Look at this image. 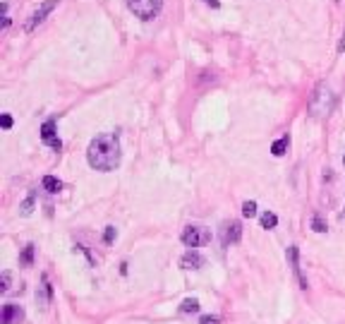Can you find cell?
I'll list each match as a JSON object with an SVG mask.
<instances>
[{
    "label": "cell",
    "mask_w": 345,
    "mask_h": 324,
    "mask_svg": "<svg viewBox=\"0 0 345 324\" xmlns=\"http://www.w3.org/2000/svg\"><path fill=\"white\" fill-rule=\"evenodd\" d=\"M10 284H12V274H10V271H3V276H0V291L3 293L10 291Z\"/></svg>",
    "instance_id": "21"
},
{
    "label": "cell",
    "mask_w": 345,
    "mask_h": 324,
    "mask_svg": "<svg viewBox=\"0 0 345 324\" xmlns=\"http://www.w3.org/2000/svg\"><path fill=\"white\" fill-rule=\"evenodd\" d=\"M204 257L196 252V250H187V252L180 257V267L182 269H189V271H196V269H202L204 267Z\"/></svg>",
    "instance_id": "11"
},
{
    "label": "cell",
    "mask_w": 345,
    "mask_h": 324,
    "mask_svg": "<svg viewBox=\"0 0 345 324\" xmlns=\"http://www.w3.org/2000/svg\"><path fill=\"white\" fill-rule=\"evenodd\" d=\"M199 324H220V317L218 315H204L199 319Z\"/></svg>",
    "instance_id": "23"
},
{
    "label": "cell",
    "mask_w": 345,
    "mask_h": 324,
    "mask_svg": "<svg viewBox=\"0 0 345 324\" xmlns=\"http://www.w3.org/2000/svg\"><path fill=\"white\" fill-rule=\"evenodd\" d=\"M43 190L51 192V195H55V192L63 190V182L58 180L55 175H46V178H43Z\"/></svg>",
    "instance_id": "13"
},
{
    "label": "cell",
    "mask_w": 345,
    "mask_h": 324,
    "mask_svg": "<svg viewBox=\"0 0 345 324\" xmlns=\"http://www.w3.org/2000/svg\"><path fill=\"white\" fill-rule=\"evenodd\" d=\"M312 230L314 233H326V223H324V219L319 216V214H314L312 216Z\"/></svg>",
    "instance_id": "18"
},
{
    "label": "cell",
    "mask_w": 345,
    "mask_h": 324,
    "mask_svg": "<svg viewBox=\"0 0 345 324\" xmlns=\"http://www.w3.org/2000/svg\"><path fill=\"white\" fill-rule=\"evenodd\" d=\"M199 308H202V305H199L196 298H185L180 305V312L182 315H189V312H199Z\"/></svg>",
    "instance_id": "16"
},
{
    "label": "cell",
    "mask_w": 345,
    "mask_h": 324,
    "mask_svg": "<svg viewBox=\"0 0 345 324\" xmlns=\"http://www.w3.org/2000/svg\"><path fill=\"white\" fill-rule=\"evenodd\" d=\"M259 223H261V228L271 230V228H276V226H278V216H276L274 212H264V214H261V219H259Z\"/></svg>",
    "instance_id": "14"
},
{
    "label": "cell",
    "mask_w": 345,
    "mask_h": 324,
    "mask_svg": "<svg viewBox=\"0 0 345 324\" xmlns=\"http://www.w3.org/2000/svg\"><path fill=\"white\" fill-rule=\"evenodd\" d=\"M127 8L134 17H139L141 22H149V19L161 15L163 0H127Z\"/></svg>",
    "instance_id": "4"
},
{
    "label": "cell",
    "mask_w": 345,
    "mask_h": 324,
    "mask_svg": "<svg viewBox=\"0 0 345 324\" xmlns=\"http://www.w3.org/2000/svg\"><path fill=\"white\" fill-rule=\"evenodd\" d=\"M340 219H345V209H343V212H340Z\"/></svg>",
    "instance_id": "27"
},
{
    "label": "cell",
    "mask_w": 345,
    "mask_h": 324,
    "mask_svg": "<svg viewBox=\"0 0 345 324\" xmlns=\"http://www.w3.org/2000/svg\"><path fill=\"white\" fill-rule=\"evenodd\" d=\"M204 3H206V5H211V8H218V5H220L218 0H204Z\"/></svg>",
    "instance_id": "25"
},
{
    "label": "cell",
    "mask_w": 345,
    "mask_h": 324,
    "mask_svg": "<svg viewBox=\"0 0 345 324\" xmlns=\"http://www.w3.org/2000/svg\"><path fill=\"white\" fill-rule=\"evenodd\" d=\"M285 257H288V262H290L292 274H295V279H298L300 288H302V291H307V288H309V281H307V276L302 274V267H300V250H298V245H290V247H288Z\"/></svg>",
    "instance_id": "6"
},
{
    "label": "cell",
    "mask_w": 345,
    "mask_h": 324,
    "mask_svg": "<svg viewBox=\"0 0 345 324\" xmlns=\"http://www.w3.org/2000/svg\"><path fill=\"white\" fill-rule=\"evenodd\" d=\"M19 264H22V267H32L34 264V245L32 243H29V245H24L22 254H19Z\"/></svg>",
    "instance_id": "15"
},
{
    "label": "cell",
    "mask_w": 345,
    "mask_h": 324,
    "mask_svg": "<svg viewBox=\"0 0 345 324\" xmlns=\"http://www.w3.org/2000/svg\"><path fill=\"white\" fill-rule=\"evenodd\" d=\"M180 240L182 245L189 247V250H196V247L206 245L209 240H211V230L204 228V226H199V223H189V226H185L180 233Z\"/></svg>",
    "instance_id": "3"
},
{
    "label": "cell",
    "mask_w": 345,
    "mask_h": 324,
    "mask_svg": "<svg viewBox=\"0 0 345 324\" xmlns=\"http://www.w3.org/2000/svg\"><path fill=\"white\" fill-rule=\"evenodd\" d=\"M51 298H53V286H51L48 276L43 274V276H41V286L36 288V303H39L41 308L46 310L48 305H51Z\"/></svg>",
    "instance_id": "10"
},
{
    "label": "cell",
    "mask_w": 345,
    "mask_h": 324,
    "mask_svg": "<svg viewBox=\"0 0 345 324\" xmlns=\"http://www.w3.org/2000/svg\"><path fill=\"white\" fill-rule=\"evenodd\" d=\"M77 250H79V252H82V254H84V257H86V262H89V267H94V257H91V252H89V250H86L84 245H79V243H77V245H75V252H77Z\"/></svg>",
    "instance_id": "22"
},
{
    "label": "cell",
    "mask_w": 345,
    "mask_h": 324,
    "mask_svg": "<svg viewBox=\"0 0 345 324\" xmlns=\"http://www.w3.org/2000/svg\"><path fill=\"white\" fill-rule=\"evenodd\" d=\"M120 158L122 151H120L118 134H96L86 147V164L101 173L115 171L120 166Z\"/></svg>",
    "instance_id": "1"
},
{
    "label": "cell",
    "mask_w": 345,
    "mask_h": 324,
    "mask_svg": "<svg viewBox=\"0 0 345 324\" xmlns=\"http://www.w3.org/2000/svg\"><path fill=\"white\" fill-rule=\"evenodd\" d=\"M115 238H118V230H115V226H106V233H103V243H106V245H110Z\"/></svg>",
    "instance_id": "20"
},
{
    "label": "cell",
    "mask_w": 345,
    "mask_h": 324,
    "mask_svg": "<svg viewBox=\"0 0 345 324\" xmlns=\"http://www.w3.org/2000/svg\"><path fill=\"white\" fill-rule=\"evenodd\" d=\"M242 240V223L240 221H226L223 228H220V243L223 247H230Z\"/></svg>",
    "instance_id": "5"
},
{
    "label": "cell",
    "mask_w": 345,
    "mask_h": 324,
    "mask_svg": "<svg viewBox=\"0 0 345 324\" xmlns=\"http://www.w3.org/2000/svg\"><path fill=\"white\" fill-rule=\"evenodd\" d=\"M242 216H247V219H252V216H257V202H252V199H247L242 204Z\"/></svg>",
    "instance_id": "19"
},
{
    "label": "cell",
    "mask_w": 345,
    "mask_h": 324,
    "mask_svg": "<svg viewBox=\"0 0 345 324\" xmlns=\"http://www.w3.org/2000/svg\"><path fill=\"white\" fill-rule=\"evenodd\" d=\"M0 322L3 324H22L24 322V310L17 303H5L3 312H0Z\"/></svg>",
    "instance_id": "8"
},
{
    "label": "cell",
    "mask_w": 345,
    "mask_h": 324,
    "mask_svg": "<svg viewBox=\"0 0 345 324\" xmlns=\"http://www.w3.org/2000/svg\"><path fill=\"white\" fill-rule=\"evenodd\" d=\"M55 8H58V0H46V3H41V8L34 10L32 19L27 22V27H24V29H27V32H34V29H36V27H39V24L46 19V15H51Z\"/></svg>",
    "instance_id": "7"
},
{
    "label": "cell",
    "mask_w": 345,
    "mask_h": 324,
    "mask_svg": "<svg viewBox=\"0 0 345 324\" xmlns=\"http://www.w3.org/2000/svg\"><path fill=\"white\" fill-rule=\"evenodd\" d=\"M307 108H309L312 118H329L331 113H333V108H336V94H333V89L326 82H319L314 87L312 96H309Z\"/></svg>",
    "instance_id": "2"
},
{
    "label": "cell",
    "mask_w": 345,
    "mask_h": 324,
    "mask_svg": "<svg viewBox=\"0 0 345 324\" xmlns=\"http://www.w3.org/2000/svg\"><path fill=\"white\" fill-rule=\"evenodd\" d=\"M288 147H290V140H288V134H285V137H281V140H276V142L271 144V154H274V156H283V154L288 151Z\"/></svg>",
    "instance_id": "12"
},
{
    "label": "cell",
    "mask_w": 345,
    "mask_h": 324,
    "mask_svg": "<svg viewBox=\"0 0 345 324\" xmlns=\"http://www.w3.org/2000/svg\"><path fill=\"white\" fill-rule=\"evenodd\" d=\"M32 212H34V192H32V195H29L27 199H24L22 206H19V214H22V216H29Z\"/></svg>",
    "instance_id": "17"
},
{
    "label": "cell",
    "mask_w": 345,
    "mask_h": 324,
    "mask_svg": "<svg viewBox=\"0 0 345 324\" xmlns=\"http://www.w3.org/2000/svg\"><path fill=\"white\" fill-rule=\"evenodd\" d=\"M0 125H3V130H10V127H12V118H10L8 113H5V115L0 118Z\"/></svg>",
    "instance_id": "24"
},
{
    "label": "cell",
    "mask_w": 345,
    "mask_h": 324,
    "mask_svg": "<svg viewBox=\"0 0 345 324\" xmlns=\"http://www.w3.org/2000/svg\"><path fill=\"white\" fill-rule=\"evenodd\" d=\"M343 51H345V36L340 39V43H338V53H343Z\"/></svg>",
    "instance_id": "26"
},
{
    "label": "cell",
    "mask_w": 345,
    "mask_h": 324,
    "mask_svg": "<svg viewBox=\"0 0 345 324\" xmlns=\"http://www.w3.org/2000/svg\"><path fill=\"white\" fill-rule=\"evenodd\" d=\"M41 140H43L46 144H51L55 151L63 149V142H60V140H58V134H55V118L46 120V123L41 125Z\"/></svg>",
    "instance_id": "9"
},
{
    "label": "cell",
    "mask_w": 345,
    "mask_h": 324,
    "mask_svg": "<svg viewBox=\"0 0 345 324\" xmlns=\"http://www.w3.org/2000/svg\"><path fill=\"white\" fill-rule=\"evenodd\" d=\"M343 164H345V158H343Z\"/></svg>",
    "instance_id": "28"
}]
</instances>
